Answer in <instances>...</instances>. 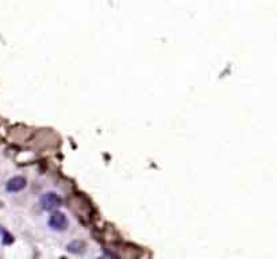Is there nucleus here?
Returning a JSON list of instances; mask_svg holds the SVG:
<instances>
[{
    "mask_svg": "<svg viewBox=\"0 0 277 259\" xmlns=\"http://www.w3.org/2000/svg\"><path fill=\"white\" fill-rule=\"evenodd\" d=\"M49 224L53 230L56 231H63L68 227V219L64 214H60V212H54V214L50 216V220H49Z\"/></svg>",
    "mask_w": 277,
    "mask_h": 259,
    "instance_id": "f257e3e1",
    "label": "nucleus"
},
{
    "mask_svg": "<svg viewBox=\"0 0 277 259\" xmlns=\"http://www.w3.org/2000/svg\"><path fill=\"white\" fill-rule=\"evenodd\" d=\"M26 186V180L23 177H14L7 182L6 189L8 192H19Z\"/></svg>",
    "mask_w": 277,
    "mask_h": 259,
    "instance_id": "f03ea898",
    "label": "nucleus"
},
{
    "mask_svg": "<svg viewBox=\"0 0 277 259\" xmlns=\"http://www.w3.org/2000/svg\"><path fill=\"white\" fill-rule=\"evenodd\" d=\"M58 204H60V198H58L56 193H47L42 198V207H44V209L56 208V207H58Z\"/></svg>",
    "mask_w": 277,
    "mask_h": 259,
    "instance_id": "7ed1b4c3",
    "label": "nucleus"
}]
</instances>
